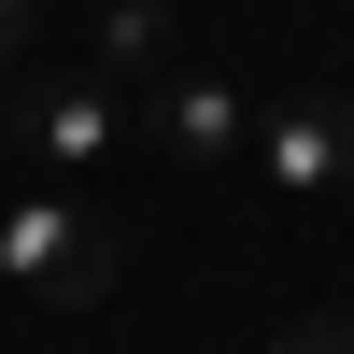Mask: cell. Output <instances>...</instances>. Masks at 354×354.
Instances as JSON below:
<instances>
[{
    "instance_id": "6da1fadb",
    "label": "cell",
    "mask_w": 354,
    "mask_h": 354,
    "mask_svg": "<svg viewBox=\"0 0 354 354\" xmlns=\"http://www.w3.org/2000/svg\"><path fill=\"white\" fill-rule=\"evenodd\" d=\"M113 270H128V227L85 213L71 185L0 198V312H100Z\"/></svg>"
},
{
    "instance_id": "7a4b0ae2",
    "label": "cell",
    "mask_w": 354,
    "mask_h": 354,
    "mask_svg": "<svg viewBox=\"0 0 354 354\" xmlns=\"http://www.w3.org/2000/svg\"><path fill=\"white\" fill-rule=\"evenodd\" d=\"M241 185L255 198H340L354 185V85H270L241 142Z\"/></svg>"
},
{
    "instance_id": "3957f363",
    "label": "cell",
    "mask_w": 354,
    "mask_h": 354,
    "mask_svg": "<svg viewBox=\"0 0 354 354\" xmlns=\"http://www.w3.org/2000/svg\"><path fill=\"white\" fill-rule=\"evenodd\" d=\"M0 100H15V142H28V156H43L57 170V185H100V170L113 156H128V85H113V71H57V85H0Z\"/></svg>"
},
{
    "instance_id": "277c9868",
    "label": "cell",
    "mask_w": 354,
    "mask_h": 354,
    "mask_svg": "<svg viewBox=\"0 0 354 354\" xmlns=\"http://www.w3.org/2000/svg\"><path fill=\"white\" fill-rule=\"evenodd\" d=\"M128 128L156 142L170 170H241V142H255V85H227V71H185V57H170L156 85H128Z\"/></svg>"
},
{
    "instance_id": "5b68a950",
    "label": "cell",
    "mask_w": 354,
    "mask_h": 354,
    "mask_svg": "<svg viewBox=\"0 0 354 354\" xmlns=\"http://www.w3.org/2000/svg\"><path fill=\"white\" fill-rule=\"evenodd\" d=\"M85 71H113V85L142 71V85H156V71H170V15H156V0H113V15H100V57H85Z\"/></svg>"
},
{
    "instance_id": "8992f818",
    "label": "cell",
    "mask_w": 354,
    "mask_h": 354,
    "mask_svg": "<svg viewBox=\"0 0 354 354\" xmlns=\"http://www.w3.org/2000/svg\"><path fill=\"white\" fill-rule=\"evenodd\" d=\"M270 354H354V312H283Z\"/></svg>"
},
{
    "instance_id": "52a82bcc",
    "label": "cell",
    "mask_w": 354,
    "mask_h": 354,
    "mask_svg": "<svg viewBox=\"0 0 354 354\" xmlns=\"http://www.w3.org/2000/svg\"><path fill=\"white\" fill-rule=\"evenodd\" d=\"M28 57H43V0H0V85H15Z\"/></svg>"
},
{
    "instance_id": "ba28073f",
    "label": "cell",
    "mask_w": 354,
    "mask_h": 354,
    "mask_svg": "<svg viewBox=\"0 0 354 354\" xmlns=\"http://www.w3.org/2000/svg\"><path fill=\"white\" fill-rule=\"evenodd\" d=\"M0 142H15V100H0Z\"/></svg>"
}]
</instances>
